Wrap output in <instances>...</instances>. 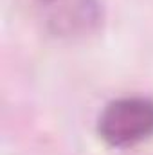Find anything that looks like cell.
Listing matches in <instances>:
<instances>
[{
    "label": "cell",
    "instance_id": "cell-1",
    "mask_svg": "<svg viewBox=\"0 0 153 155\" xmlns=\"http://www.w3.org/2000/svg\"><path fill=\"white\" fill-rule=\"evenodd\" d=\"M101 139L114 148H132L153 135V99L122 96L106 103L97 117Z\"/></svg>",
    "mask_w": 153,
    "mask_h": 155
},
{
    "label": "cell",
    "instance_id": "cell-2",
    "mask_svg": "<svg viewBox=\"0 0 153 155\" xmlns=\"http://www.w3.org/2000/svg\"><path fill=\"white\" fill-rule=\"evenodd\" d=\"M47 29L58 36H85L101 22L99 0H36Z\"/></svg>",
    "mask_w": 153,
    "mask_h": 155
}]
</instances>
